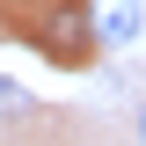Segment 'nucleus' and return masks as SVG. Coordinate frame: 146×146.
<instances>
[{
	"mask_svg": "<svg viewBox=\"0 0 146 146\" xmlns=\"http://www.w3.org/2000/svg\"><path fill=\"white\" fill-rule=\"evenodd\" d=\"M80 15H88L95 44H131L146 29V0H80Z\"/></svg>",
	"mask_w": 146,
	"mask_h": 146,
	"instance_id": "nucleus-1",
	"label": "nucleus"
},
{
	"mask_svg": "<svg viewBox=\"0 0 146 146\" xmlns=\"http://www.w3.org/2000/svg\"><path fill=\"white\" fill-rule=\"evenodd\" d=\"M139 146H146V102H139Z\"/></svg>",
	"mask_w": 146,
	"mask_h": 146,
	"instance_id": "nucleus-3",
	"label": "nucleus"
},
{
	"mask_svg": "<svg viewBox=\"0 0 146 146\" xmlns=\"http://www.w3.org/2000/svg\"><path fill=\"white\" fill-rule=\"evenodd\" d=\"M0 110H29V95H22V88H7V80H0Z\"/></svg>",
	"mask_w": 146,
	"mask_h": 146,
	"instance_id": "nucleus-2",
	"label": "nucleus"
}]
</instances>
